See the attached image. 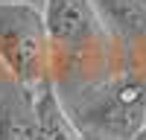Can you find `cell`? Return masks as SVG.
I'll return each instance as SVG.
<instances>
[{
	"instance_id": "1",
	"label": "cell",
	"mask_w": 146,
	"mask_h": 140,
	"mask_svg": "<svg viewBox=\"0 0 146 140\" xmlns=\"http://www.w3.org/2000/svg\"><path fill=\"white\" fill-rule=\"evenodd\" d=\"M47 44L44 12L23 0H0V61L18 82L32 85L41 79Z\"/></svg>"
},
{
	"instance_id": "2",
	"label": "cell",
	"mask_w": 146,
	"mask_h": 140,
	"mask_svg": "<svg viewBox=\"0 0 146 140\" xmlns=\"http://www.w3.org/2000/svg\"><path fill=\"white\" fill-rule=\"evenodd\" d=\"M44 23L50 44L85 47L102 32L91 0H44Z\"/></svg>"
},
{
	"instance_id": "3",
	"label": "cell",
	"mask_w": 146,
	"mask_h": 140,
	"mask_svg": "<svg viewBox=\"0 0 146 140\" xmlns=\"http://www.w3.org/2000/svg\"><path fill=\"white\" fill-rule=\"evenodd\" d=\"M38 134L47 137V140H79L73 125L67 123V117L62 111V105H58L53 88H47L41 102H38Z\"/></svg>"
},
{
	"instance_id": "4",
	"label": "cell",
	"mask_w": 146,
	"mask_h": 140,
	"mask_svg": "<svg viewBox=\"0 0 146 140\" xmlns=\"http://www.w3.org/2000/svg\"><path fill=\"white\" fill-rule=\"evenodd\" d=\"M0 140H21V134L12 128V123H9V120L0 123Z\"/></svg>"
}]
</instances>
